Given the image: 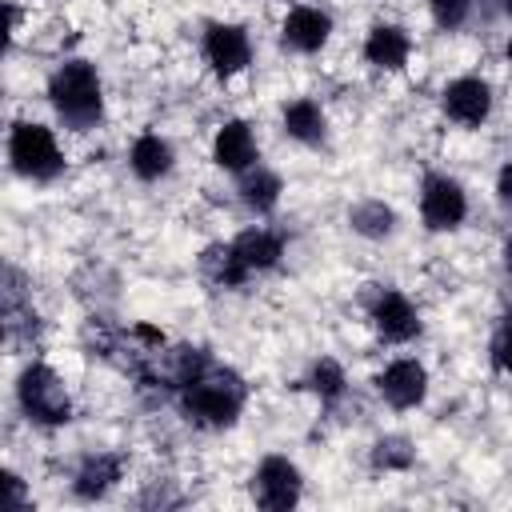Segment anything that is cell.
<instances>
[{
  "label": "cell",
  "mask_w": 512,
  "mask_h": 512,
  "mask_svg": "<svg viewBox=\"0 0 512 512\" xmlns=\"http://www.w3.org/2000/svg\"><path fill=\"white\" fill-rule=\"evenodd\" d=\"M176 396H180L184 420H192L200 428H228V424H236V416L248 400V388L232 368L208 360Z\"/></svg>",
  "instance_id": "6da1fadb"
},
{
  "label": "cell",
  "mask_w": 512,
  "mask_h": 512,
  "mask_svg": "<svg viewBox=\"0 0 512 512\" xmlns=\"http://www.w3.org/2000/svg\"><path fill=\"white\" fill-rule=\"evenodd\" d=\"M48 100L72 132H88L104 116V88L88 60H64L48 76Z\"/></svg>",
  "instance_id": "7a4b0ae2"
},
{
  "label": "cell",
  "mask_w": 512,
  "mask_h": 512,
  "mask_svg": "<svg viewBox=\"0 0 512 512\" xmlns=\"http://www.w3.org/2000/svg\"><path fill=\"white\" fill-rule=\"evenodd\" d=\"M16 400L24 408V416L32 424H44V428H60L72 420V400H68V388L64 380L48 368V364H28L16 380Z\"/></svg>",
  "instance_id": "3957f363"
},
{
  "label": "cell",
  "mask_w": 512,
  "mask_h": 512,
  "mask_svg": "<svg viewBox=\"0 0 512 512\" xmlns=\"http://www.w3.org/2000/svg\"><path fill=\"white\" fill-rule=\"evenodd\" d=\"M8 160H12V168L24 180H52L64 168V156H60V144H56L52 128L32 124V120L12 124V132H8Z\"/></svg>",
  "instance_id": "277c9868"
},
{
  "label": "cell",
  "mask_w": 512,
  "mask_h": 512,
  "mask_svg": "<svg viewBox=\"0 0 512 512\" xmlns=\"http://www.w3.org/2000/svg\"><path fill=\"white\" fill-rule=\"evenodd\" d=\"M420 216L432 232H448V228H460V220L468 216V196L464 188L444 176V172H428L424 184H420Z\"/></svg>",
  "instance_id": "5b68a950"
},
{
  "label": "cell",
  "mask_w": 512,
  "mask_h": 512,
  "mask_svg": "<svg viewBox=\"0 0 512 512\" xmlns=\"http://www.w3.org/2000/svg\"><path fill=\"white\" fill-rule=\"evenodd\" d=\"M304 492V480H300V468L288 460V456H264L256 476H252V496L260 508L268 512H288Z\"/></svg>",
  "instance_id": "8992f818"
},
{
  "label": "cell",
  "mask_w": 512,
  "mask_h": 512,
  "mask_svg": "<svg viewBox=\"0 0 512 512\" xmlns=\"http://www.w3.org/2000/svg\"><path fill=\"white\" fill-rule=\"evenodd\" d=\"M368 316L376 324V332L388 340V344H408L420 336V312L416 304L396 292V288H372L368 296Z\"/></svg>",
  "instance_id": "52a82bcc"
},
{
  "label": "cell",
  "mask_w": 512,
  "mask_h": 512,
  "mask_svg": "<svg viewBox=\"0 0 512 512\" xmlns=\"http://www.w3.org/2000/svg\"><path fill=\"white\" fill-rule=\"evenodd\" d=\"M204 60L212 64V72L220 80H232L236 72H244L252 64L248 28H240V24H208V32H204Z\"/></svg>",
  "instance_id": "ba28073f"
},
{
  "label": "cell",
  "mask_w": 512,
  "mask_h": 512,
  "mask_svg": "<svg viewBox=\"0 0 512 512\" xmlns=\"http://www.w3.org/2000/svg\"><path fill=\"white\" fill-rule=\"evenodd\" d=\"M440 104H444V116L464 124V128H480L492 112V88L488 80L480 76H456L444 92H440Z\"/></svg>",
  "instance_id": "9c48e42d"
},
{
  "label": "cell",
  "mask_w": 512,
  "mask_h": 512,
  "mask_svg": "<svg viewBox=\"0 0 512 512\" xmlns=\"http://www.w3.org/2000/svg\"><path fill=\"white\" fill-rule=\"evenodd\" d=\"M376 392L384 396V404L408 412V408L424 404V396H428V372H424L420 360H408V356H404V360H392V364L376 376Z\"/></svg>",
  "instance_id": "30bf717a"
},
{
  "label": "cell",
  "mask_w": 512,
  "mask_h": 512,
  "mask_svg": "<svg viewBox=\"0 0 512 512\" xmlns=\"http://www.w3.org/2000/svg\"><path fill=\"white\" fill-rule=\"evenodd\" d=\"M328 36H332V16L324 8H312V4L288 8L284 24H280V40L292 52H320L328 44Z\"/></svg>",
  "instance_id": "8fae6325"
},
{
  "label": "cell",
  "mask_w": 512,
  "mask_h": 512,
  "mask_svg": "<svg viewBox=\"0 0 512 512\" xmlns=\"http://www.w3.org/2000/svg\"><path fill=\"white\" fill-rule=\"evenodd\" d=\"M212 160L228 172H248L256 164V136L244 120H228L220 124L216 140H212Z\"/></svg>",
  "instance_id": "7c38bea8"
},
{
  "label": "cell",
  "mask_w": 512,
  "mask_h": 512,
  "mask_svg": "<svg viewBox=\"0 0 512 512\" xmlns=\"http://www.w3.org/2000/svg\"><path fill=\"white\" fill-rule=\"evenodd\" d=\"M408 56H412V36H408L400 24H376V28L368 32V40H364V60H368L372 68L396 72V68L408 64Z\"/></svg>",
  "instance_id": "4fadbf2b"
},
{
  "label": "cell",
  "mask_w": 512,
  "mask_h": 512,
  "mask_svg": "<svg viewBox=\"0 0 512 512\" xmlns=\"http://www.w3.org/2000/svg\"><path fill=\"white\" fill-rule=\"evenodd\" d=\"M124 472V460L112 456V452H96V456H84L80 468H76V480H72V492L80 500H100L108 496V488L120 480Z\"/></svg>",
  "instance_id": "5bb4252c"
},
{
  "label": "cell",
  "mask_w": 512,
  "mask_h": 512,
  "mask_svg": "<svg viewBox=\"0 0 512 512\" xmlns=\"http://www.w3.org/2000/svg\"><path fill=\"white\" fill-rule=\"evenodd\" d=\"M232 248H236V256L244 260L248 272H268V268H276L280 256H284V236L272 232V228H248V232H240V236L232 240Z\"/></svg>",
  "instance_id": "9a60e30c"
},
{
  "label": "cell",
  "mask_w": 512,
  "mask_h": 512,
  "mask_svg": "<svg viewBox=\"0 0 512 512\" xmlns=\"http://www.w3.org/2000/svg\"><path fill=\"white\" fill-rule=\"evenodd\" d=\"M172 160H176L172 144H168L164 136H156V132L136 136L132 148H128V164H132V172H136L140 180H160V176H168V172H172Z\"/></svg>",
  "instance_id": "2e32d148"
},
{
  "label": "cell",
  "mask_w": 512,
  "mask_h": 512,
  "mask_svg": "<svg viewBox=\"0 0 512 512\" xmlns=\"http://www.w3.org/2000/svg\"><path fill=\"white\" fill-rule=\"evenodd\" d=\"M200 276L212 284V288H240L252 272L244 268V260L236 256L232 244H208L200 252Z\"/></svg>",
  "instance_id": "e0dca14e"
},
{
  "label": "cell",
  "mask_w": 512,
  "mask_h": 512,
  "mask_svg": "<svg viewBox=\"0 0 512 512\" xmlns=\"http://www.w3.org/2000/svg\"><path fill=\"white\" fill-rule=\"evenodd\" d=\"M284 132H288L292 140H300V144H320L324 132H328L324 108H320L316 100H308V96L284 104Z\"/></svg>",
  "instance_id": "ac0fdd59"
},
{
  "label": "cell",
  "mask_w": 512,
  "mask_h": 512,
  "mask_svg": "<svg viewBox=\"0 0 512 512\" xmlns=\"http://www.w3.org/2000/svg\"><path fill=\"white\" fill-rule=\"evenodd\" d=\"M240 200H244V208L256 212V216L272 212L276 200H280V176H276L272 168L252 164L248 172H240Z\"/></svg>",
  "instance_id": "d6986e66"
},
{
  "label": "cell",
  "mask_w": 512,
  "mask_h": 512,
  "mask_svg": "<svg viewBox=\"0 0 512 512\" xmlns=\"http://www.w3.org/2000/svg\"><path fill=\"white\" fill-rule=\"evenodd\" d=\"M348 224H352V232H360L368 240H380V236H388L396 228V212L384 200H360L348 212Z\"/></svg>",
  "instance_id": "ffe728a7"
},
{
  "label": "cell",
  "mask_w": 512,
  "mask_h": 512,
  "mask_svg": "<svg viewBox=\"0 0 512 512\" xmlns=\"http://www.w3.org/2000/svg\"><path fill=\"white\" fill-rule=\"evenodd\" d=\"M344 368L332 360V356H320L316 364H312V372H308V388L324 400V404H336L340 396H344Z\"/></svg>",
  "instance_id": "44dd1931"
},
{
  "label": "cell",
  "mask_w": 512,
  "mask_h": 512,
  "mask_svg": "<svg viewBox=\"0 0 512 512\" xmlns=\"http://www.w3.org/2000/svg\"><path fill=\"white\" fill-rule=\"evenodd\" d=\"M412 444L404 440V436H380L376 444H372V464L380 468V472H404L408 464H412Z\"/></svg>",
  "instance_id": "7402d4cb"
},
{
  "label": "cell",
  "mask_w": 512,
  "mask_h": 512,
  "mask_svg": "<svg viewBox=\"0 0 512 512\" xmlns=\"http://www.w3.org/2000/svg\"><path fill=\"white\" fill-rule=\"evenodd\" d=\"M428 8H432V20L452 32V28H460V24L468 20L472 0H428Z\"/></svg>",
  "instance_id": "603a6c76"
},
{
  "label": "cell",
  "mask_w": 512,
  "mask_h": 512,
  "mask_svg": "<svg viewBox=\"0 0 512 512\" xmlns=\"http://www.w3.org/2000/svg\"><path fill=\"white\" fill-rule=\"evenodd\" d=\"M492 364H496V372L512 376V312L500 320V328L492 336Z\"/></svg>",
  "instance_id": "cb8c5ba5"
},
{
  "label": "cell",
  "mask_w": 512,
  "mask_h": 512,
  "mask_svg": "<svg viewBox=\"0 0 512 512\" xmlns=\"http://www.w3.org/2000/svg\"><path fill=\"white\" fill-rule=\"evenodd\" d=\"M496 196H500V204L504 208H512V160L500 168V176H496Z\"/></svg>",
  "instance_id": "d4e9b609"
},
{
  "label": "cell",
  "mask_w": 512,
  "mask_h": 512,
  "mask_svg": "<svg viewBox=\"0 0 512 512\" xmlns=\"http://www.w3.org/2000/svg\"><path fill=\"white\" fill-rule=\"evenodd\" d=\"M4 484H8V504H12V508H20V504H24V484H20V476H16V472H8V476H4Z\"/></svg>",
  "instance_id": "484cf974"
},
{
  "label": "cell",
  "mask_w": 512,
  "mask_h": 512,
  "mask_svg": "<svg viewBox=\"0 0 512 512\" xmlns=\"http://www.w3.org/2000/svg\"><path fill=\"white\" fill-rule=\"evenodd\" d=\"M504 256H508V268H512V232H508V240H504Z\"/></svg>",
  "instance_id": "4316f807"
},
{
  "label": "cell",
  "mask_w": 512,
  "mask_h": 512,
  "mask_svg": "<svg viewBox=\"0 0 512 512\" xmlns=\"http://www.w3.org/2000/svg\"><path fill=\"white\" fill-rule=\"evenodd\" d=\"M504 12H512V0H504Z\"/></svg>",
  "instance_id": "83f0119b"
},
{
  "label": "cell",
  "mask_w": 512,
  "mask_h": 512,
  "mask_svg": "<svg viewBox=\"0 0 512 512\" xmlns=\"http://www.w3.org/2000/svg\"><path fill=\"white\" fill-rule=\"evenodd\" d=\"M508 64H512V40H508Z\"/></svg>",
  "instance_id": "f1b7e54d"
}]
</instances>
